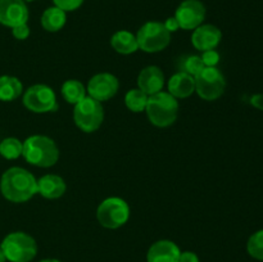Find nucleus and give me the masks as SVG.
Here are the masks:
<instances>
[{"mask_svg": "<svg viewBox=\"0 0 263 262\" xmlns=\"http://www.w3.org/2000/svg\"><path fill=\"white\" fill-rule=\"evenodd\" d=\"M23 2H28V3H30V2H35V0H23Z\"/></svg>", "mask_w": 263, "mask_h": 262, "instance_id": "72a5a7b5", "label": "nucleus"}, {"mask_svg": "<svg viewBox=\"0 0 263 262\" xmlns=\"http://www.w3.org/2000/svg\"><path fill=\"white\" fill-rule=\"evenodd\" d=\"M22 82L14 76H0V100L13 102L22 94Z\"/></svg>", "mask_w": 263, "mask_h": 262, "instance_id": "aec40b11", "label": "nucleus"}, {"mask_svg": "<svg viewBox=\"0 0 263 262\" xmlns=\"http://www.w3.org/2000/svg\"><path fill=\"white\" fill-rule=\"evenodd\" d=\"M175 18L182 30H195L203 25L205 18V7L199 0H185L177 7Z\"/></svg>", "mask_w": 263, "mask_h": 262, "instance_id": "9d476101", "label": "nucleus"}, {"mask_svg": "<svg viewBox=\"0 0 263 262\" xmlns=\"http://www.w3.org/2000/svg\"><path fill=\"white\" fill-rule=\"evenodd\" d=\"M179 262H199V258H198V256L194 252L186 251L180 253Z\"/></svg>", "mask_w": 263, "mask_h": 262, "instance_id": "c85d7f7f", "label": "nucleus"}, {"mask_svg": "<svg viewBox=\"0 0 263 262\" xmlns=\"http://www.w3.org/2000/svg\"><path fill=\"white\" fill-rule=\"evenodd\" d=\"M118 89H120V81L117 77L104 72V73L95 74L90 79L86 92L92 99L102 103L115 97L118 92Z\"/></svg>", "mask_w": 263, "mask_h": 262, "instance_id": "9b49d317", "label": "nucleus"}, {"mask_svg": "<svg viewBox=\"0 0 263 262\" xmlns=\"http://www.w3.org/2000/svg\"><path fill=\"white\" fill-rule=\"evenodd\" d=\"M12 33L17 40H26L30 36V27H28L27 23L15 26V27L12 28Z\"/></svg>", "mask_w": 263, "mask_h": 262, "instance_id": "cd10ccee", "label": "nucleus"}, {"mask_svg": "<svg viewBox=\"0 0 263 262\" xmlns=\"http://www.w3.org/2000/svg\"><path fill=\"white\" fill-rule=\"evenodd\" d=\"M28 8L23 0H0V23L7 27L27 23Z\"/></svg>", "mask_w": 263, "mask_h": 262, "instance_id": "f8f14e48", "label": "nucleus"}, {"mask_svg": "<svg viewBox=\"0 0 263 262\" xmlns=\"http://www.w3.org/2000/svg\"><path fill=\"white\" fill-rule=\"evenodd\" d=\"M66 182L58 175H44L37 180V193L46 199H57L66 193Z\"/></svg>", "mask_w": 263, "mask_h": 262, "instance_id": "f3484780", "label": "nucleus"}, {"mask_svg": "<svg viewBox=\"0 0 263 262\" xmlns=\"http://www.w3.org/2000/svg\"><path fill=\"white\" fill-rule=\"evenodd\" d=\"M203 68H204V64L199 55H189L182 59L181 62V71L192 74L193 77L197 76Z\"/></svg>", "mask_w": 263, "mask_h": 262, "instance_id": "393cba45", "label": "nucleus"}, {"mask_svg": "<svg viewBox=\"0 0 263 262\" xmlns=\"http://www.w3.org/2000/svg\"><path fill=\"white\" fill-rule=\"evenodd\" d=\"M251 104L257 109L263 110V94H254L251 97Z\"/></svg>", "mask_w": 263, "mask_h": 262, "instance_id": "7c9ffc66", "label": "nucleus"}, {"mask_svg": "<svg viewBox=\"0 0 263 262\" xmlns=\"http://www.w3.org/2000/svg\"><path fill=\"white\" fill-rule=\"evenodd\" d=\"M110 45L117 53L125 54V55L135 53L139 49L136 36L126 30L117 31L110 39Z\"/></svg>", "mask_w": 263, "mask_h": 262, "instance_id": "a211bd4d", "label": "nucleus"}, {"mask_svg": "<svg viewBox=\"0 0 263 262\" xmlns=\"http://www.w3.org/2000/svg\"><path fill=\"white\" fill-rule=\"evenodd\" d=\"M22 156L28 163L46 169L58 162L59 149L53 139L44 135H32L23 141Z\"/></svg>", "mask_w": 263, "mask_h": 262, "instance_id": "f03ea898", "label": "nucleus"}, {"mask_svg": "<svg viewBox=\"0 0 263 262\" xmlns=\"http://www.w3.org/2000/svg\"><path fill=\"white\" fill-rule=\"evenodd\" d=\"M202 53L203 54L200 55V58H202V62H203V64H204V67H216L217 66L218 62H220V54H218L215 49L202 51Z\"/></svg>", "mask_w": 263, "mask_h": 262, "instance_id": "bb28decb", "label": "nucleus"}, {"mask_svg": "<svg viewBox=\"0 0 263 262\" xmlns=\"http://www.w3.org/2000/svg\"><path fill=\"white\" fill-rule=\"evenodd\" d=\"M0 248L10 262H30L37 254L36 240L23 231L10 233L3 239Z\"/></svg>", "mask_w": 263, "mask_h": 262, "instance_id": "20e7f679", "label": "nucleus"}, {"mask_svg": "<svg viewBox=\"0 0 263 262\" xmlns=\"http://www.w3.org/2000/svg\"><path fill=\"white\" fill-rule=\"evenodd\" d=\"M7 261V258H5V254L4 252H3V249L0 248V262H5Z\"/></svg>", "mask_w": 263, "mask_h": 262, "instance_id": "2f4dec72", "label": "nucleus"}, {"mask_svg": "<svg viewBox=\"0 0 263 262\" xmlns=\"http://www.w3.org/2000/svg\"><path fill=\"white\" fill-rule=\"evenodd\" d=\"M149 95L141 91L140 89H131L126 92L125 95V104L131 112H143L146 108V103H148Z\"/></svg>", "mask_w": 263, "mask_h": 262, "instance_id": "4be33fe9", "label": "nucleus"}, {"mask_svg": "<svg viewBox=\"0 0 263 262\" xmlns=\"http://www.w3.org/2000/svg\"><path fill=\"white\" fill-rule=\"evenodd\" d=\"M67 22V14L64 10L59 9L58 7H50L45 9L41 15V26L44 30L49 32H57L62 30Z\"/></svg>", "mask_w": 263, "mask_h": 262, "instance_id": "6ab92c4d", "label": "nucleus"}, {"mask_svg": "<svg viewBox=\"0 0 263 262\" xmlns=\"http://www.w3.org/2000/svg\"><path fill=\"white\" fill-rule=\"evenodd\" d=\"M145 112L157 127H168L179 115V102L168 91H159L148 98Z\"/></svg>", "mask_w": 263, "mask_h": 262, "instance_id": "7ed1b4c3", "label": "nucleus"}, {"mask_svg": "<svg viewBox=\"0 0 263 262\" xmlns=\"http://www.w3.org/2000/svg\"><path fill=\"white\" fill-rule=\"evenodd\" d=\"M247 251L251 257L263 261V229L252 234L247 243Z\"/></svg>", "mask_w": 263, "mask_h": 262, "instance_id": "b1692460", "label": "nucleus"}, {"mask_svg": "<svg viewBox=\"0 0 263 262\" xmlns=\"http://www.w3.org/2000/svg\"><path fill=\"white\" fill-rule=\"evenodd\" d=\"M54 5L64 12H73L82 5L84 0H53Z\"/></svg>", "mask_w": 263, "mask_h": 262, "instance_id": "a878e982", "label": "nucleus"}, {"mask_svg": "<svg viewBox=\"0 0 263 262\" xmlns=\"http://www.w3.org/2000/svg\"><path fill=\"white\" fill-rule=\"evenodd\" d=\"M40 262H62V261H59V259H55V258H45V259H41Z\"/></svg>", "mask_w": 263, "mask_h": 262, "instance_id": "473e14b6", "label": "nucleus"}, {"mask_svg": "<svg viewBox=\"0 0 263 262\" xmlns=\"http://www.w3.org/2000/svg\"><path fill=\"white\" fill-rule=\"evenodd\" d=\"M139 49L146 53H158L168 46L171 41V32L162 22L151 21L139 28L136 33Z\"/></svg>", "mask_w": 263, "mask_h": 262, "instance_id": "39448f33", "label": "nucleus"}, {"mask_svg": "<svg viewBox=\"0 0 263 262\" xmlns=\"http://www.w3.org/2000/svg\"><path fill=\"white\" fill-rule=\"evenodd\" d=\"M194 79L195 91L203 100H217L225 91V77L217 67H204Z\"/></svg>", "mask_w": 263, "mask_h": 262, "instance_id": "6e6552de", "label": "nucleus"}, {"mask_svg": "<svg viewBox=\"0 0 263 262\" xmlns=\"http://www.w3.org/2000/svg\"><path fill=\"white\" fill-rule=\"evenodd\" d=\"M164 85V74L161 68L157 66H148L138 76V89L145 92L146 95H154L162 91Z\"/></svg>", "mask_w": 263, "mask_h": 262, "instance_id": "4468645a", "label": "nucleus"}, {"mask_svg": "<svg viewBox=\"0 0 263 262\" xmlns=\"http://www.w3.org/2000/svg\"><path fill=\"white\" fill-rule=\"evenodd\" d=\"M97 218L103 228L118 229L130 218V207L122 198H107L98 207Z\"/></svg>", "mask_w": 263, "mask_h": 262, "instance_id": "0eeeda50", "label": "nucleus"}, {"mask_svg": "<svg viewBox=\"0 0 263 262\" xmlns=\"http://www.w3.org/2000/svg\"><path fill=\"white\" fill-rule=\"evenodd\" d=\"M74 123L84 133H94L104 120V110L102 103L86 95L73 109Z\"/></svg>", "mask_w": 263, "mask_h": 262, "instance_id": "423d86ee", "label": "nucleus"}, {"mask_svg": "<svg viewBox=\"0 0 263 262\" xmlns=\"http://www.w3.org/2000/svg\"><path fill=\"white\" fill-rule=\"evenodd\" d=\"M23 105L33 113L55 112L58 109L55 92L46 85L37 84L28 87L23 94Z\"/></svg>", "mask_w": 263, "mask_h": 262, "instance_id": "1a4fd4ad", "label": "nucleus"}, {"mask_svg": "<svg viewBox=\"0 0 263 262\" xmlns=\"http://www.w3.org/2000/svg\"><path fill=\"white\" fill-rule=\"evenodd\" d=\"M222 39V32L213 25H200L193 31L192 44L197 50L205 51L215 49Z\"/></svg>", "mask_w": 263, "mask_h": 262, "instance_id": "ddd939ff", "label": "nucleus"}, {"mask_svg": "<svg viewBox=\"0 0 263 262\" xmlns=\"http://www.w3.org/2000/svg\"><path fill=\"white\" fill-rule=\"evenodd\" d=\"M23 143L15 138H7L0 143V154L5 159H17L22 156Z\"/></svg>", "mask_w": 263, "mask_h": 262, "instance_id": "5701e85b", "label": "nucleus"}, {"mask_svg": "<svg viewBox=\"0 0 263 262\" xmlns=\"http://www.w3.org/2000/svg\"><path fill=\"white\" fill-rule=\"evenodd\" d=\"M163 25H164V27L170 31V32H175V31H177L180 28L179 22H177V20L175 17L167 18L166 22H163Z\"/></svg>", "mask_w": 263, "mask_h": 262, "instance_id": "c756f323", "label": "nucleus"}, {"mask_svg": "<svg viewBox=\"0 0 263 262\" xmlns=\"http://www.w3.org/2000/svg\"><path fill=\"white\" fill-rule=\"evenodd\" d=\"M0 192L13 203L27 202L37 193V180L22 167H10L2 175Z\"/></svg>", "mask_w": 263, "mask_h": 262, "instance_id": "f257e3e1", "label": "nucleus"}, {"mask_svg": "<svg viewBox=\"0 0 263 262\" xmlns=\"http://www.w3.org/2000/svg\"><path fill=\"white\" fill-rule=\"evenodd\" d=\"M168 92L176 99L189 98L195 91V79L186 72H177L168 80Z\"/></svg>", "mask_w": 263, "mask_h": 262, "instance_id": "dca6fc26", "label": "nucleus"}, {"mask_svg": "<svg viewBox=\"0 0 263 262\" xmlns=\"http://www.w3.org/2000/svg\"><path fill=\"white\" fill-rule=\"evenodd\" d=\"M180 248L171 240H158L149 248L146 253L148 262H179Z\"/></svg>", "mask_w": 263, "mask_h": 262, "instance_id": "2eb2a0df", "label": "nucleus"}, {"mask_svg": "<svg viewBox=\"0 0 263 262\" xmlns=\"http://www.w3.org/2000/svg\"><path fill=\"white\" fill-rule=\"evenodd\" d=\"M62 97L67 103L76 105L86 97V89L84 85L77 80H67L62 85Z\"/></svg>", "mask_w": 263, "mask_h": 262, "instance_id": "412c9836", "label": "nucleus"}]
</instances>
